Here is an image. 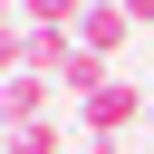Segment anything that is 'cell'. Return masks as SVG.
<instances>
[{
	"instance_id": "obj_3",
	"label": "cell",
	"mask_w": 154,
	"mask_h": 154,
	"mask_svg": "<svg viewBox=\"0 0 154 154\" xmlns=\"http://www.w3.org/2000/svg\"><path fill=\"white\" fill-rule=\"evenodd\" d=\"M77 58H87V48H77V29H29V77L67 87V77H77Z\"/></svg>"
},
{
	"instance_id": "obj_5",
	"label": "cell",
	"mask_w": 154,
	"mask_h": 154,
	"mask_svg": "<svg viewBox=\"0 0 154 154\" xmlns=\"http://www.w3.org/2000/svg\"><path fill=\"white\" fill-rule=\"evenodd\" d=\"M19 67H29V19L0 10V77H19Z\"/></svg>"
},
{
	"instance_id": "obj_4",
	"label": "cell",
	"mask_w": 154,
	"mask_h": 154,
	"mask_svg": "<svg viewBox=\"0 0 154 154\" xmlns=\"http://www.w3.org/2000/svg\"><path fill=\"white\" fill-rule=\"evenodd\" d=\"M48 106H58V87L19 67V77H10V96H0V125H10V135H19V125H48Z\"/></svg>"
},
{
	"instance_id": "obj_2",
	"label": "cell",
	"mask_w": 154,
	"mask_h": 154,
	"mask_svg": "<svg viewBox=\"0 0 154 154\" xmlns=\"http://www.w3.org/2000/svg\"><path fill=\"white\" fill-rule=\"evenodd\" d=\"M125 38H135V10H106V0H87V10H77V48H87V58H106V67H116V48H125Z\"/></svg>"
},
{
	"instance_id": "obj_6",
	"label": "cell",
	"mask_w": 154,
	"mask_h": 154,
	"mask_svg": "<svg viewBox=\"0 0 154 154\" xmlns=\"http://www.w3.org/2000/svg\"><path fill=\"white\" fill-rule=\"evenodd\" d=\"M58 144H67V125H58V116H48V125H19V135H10V144H0V154H58Z\"/></svg>"
},
{
	"instance_id": "obj_7",
	"label": "cell",
	"mask_w": 154,
	"mask_h": 154,
	"mask_svg": "<svg viewBox=\"0 0 154 154\" xmlns=\"http://www.w3.org/2000/svg\"><path fill=\"white\" fill-rule=\"evenodd\" d=\"M144 135H154V106H144Z\"/></svg>"
},
{
	"instance_id": "obj_1",
	"label": "cell",
	"mask_w": 154,
	"mask_h": 154,
	"mask_svg": "<svg viewBox=\"0 0 154 154\" xmlns=\"http://www.w3.org/2000/svg\"><path fill=\"white\" fill-rule=\"evenodd\" d=\"M144 106H154V87L106 77V87H87V96H77V125H87V144H116L125 125H144Z\"/></svg>"
}]
</instances>
